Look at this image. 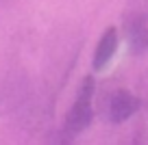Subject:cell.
<instances>
[{
  "label": "cell",
  "mask_w": 148,
  "mask_h": 145,
  "mask_svg": "<svg viewBox=\"0 0 148 145\" xmlns=\"http://www.w3.org/2000/svg\"><path fill=\"white\" fill-rule=\"evenodd\" d=\"M94 93H96V80L94 76H85L81 80L79 89H76V98H74L72 106H70L68 115L63 121V136L65 139H74V136L83 134L94 121Z\"/></svg>",
  "instance_id": "6da1fadb"
},
{
  "label": "cell",
  "mask_w": 148,
  "mask_h": 145,
  "mask_svg": "<svg viewBox=\"0 0 148 145\" xmlns=\"http://www.w3.org/2000/svg\"><path fill=\"white\" fill-rule=\"evenodd\" d=\"M139 110V98L129 89H118L111 93L107 102V121L109 123H124Z\"/></svg>",
  "instance_id": "7a4b0ae2"
},
{
  "label": "cell",
  "mask_w": 148,
  "mask_h": 145,
  "mask_svg": "<svg viewBox=\"0 0 148 145\" xmlns=\"http://www.w3.org/2000/svg\"><path fill=\"white\" fill-rule=\"evenodd\" d=\"M124 33L135 56L148 52V20L144 13H131L124 18Z\"/></svg>",
  "instance_id": "3957f363"
},
{
  "label": "cell",
  "mask_w": 148,
  "mask_h": 145,
  "mask_svg": "<svg viewBox=\"0 0 148 145\" xmlns=\"http://www.w3.org/2000/svg\"><path fill=\"white\" fill-rule=\"evenodd\" d=\"M118 45H120V33H118L116 26H109L100 35V39L96 43V50H94V59H92L94 72H102V69L109 67V63L113 61V56L118 52Z\"/></svg>",
  "instance_id": "277c9868"
}]
</instances>
